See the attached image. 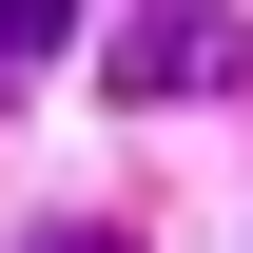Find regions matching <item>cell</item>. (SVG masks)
<instances>
[{
  "label": "cell",
  "instance_id": "1",
  "mask_svg": "<svg viewBox=\"0 0 253 253\" xmlns=\"http://www.w3.org/2000/svg\"><path fill=\"white\" fill-rule=\"evenodd\" d=\"M97 78H117V97H195V78H234V20H214V0H136V20L97 39Z\"/></svg>",
  "mask_w": 253,
  "mask_h": 253
},
{
  "label": "cell",
  "instance_id": "2",
  "mask_svg": "<svg viewBox=\"0 0 253 253\" xmlns=\"http://www.w3.org/2000/svg\"><path fill=\"white\" fill-rule=\"evenodd\" d=\"M78 39V0H0V59H59Z\"/></svg>",
  "mask_w": 253,
  "mask_h": 253
},
{
  "label": "cell",
  "instance_id": "3",
  "mask_svg": "<svg viewBox=\"0 0 253 253\" xmlns=\"http://www.w3.org/2000/svg\"><path fill=\"white\" fill-rule=\"evenodd\" d=\"M20 253H136V234H97V214H78V234H59V214H39V234H20Z\"/></svg>",
  "mask_w": 253,
  "mask_h": 253
}]
</instances>
